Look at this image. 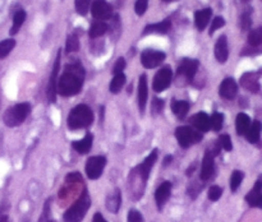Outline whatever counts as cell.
Instances as JSON below:
<instances>
[{
	"label": "cell",
	"mask_w": 262,
	"mask_h": 222,
	"mask_svg": "<svg viewBox=\"0 0 262 222\" xmlns=\"http://www.w3.org/2000/svg\"><path fill=\"white\" fill-rule=\"evenodd\" d=\"M252 24V19H251V9H247L241 17V27L242 31H248Z\"/></svg>",
	"instance_id": "obj_38"
},
{
	"label": "cell",
	"mask_w": 262,
	"mask_h": 222,
	"mask_svg": "<svg viewBox=\"0 0 262 222\" xmlns=\"http://www.w3.org/2000/svg\"><path fill=\"white\" fill-rule=\"evenodd\" d=\"M247 41L250 48H245L242 51V55H252V54L262 53V27L250 31Z\"/></svg>",
	"instance_id": "obj_12"
},
{
	"label": "cell",
	"mask_w": 262,
	"mask_h": 222,
	"mask_svg": "<svg viewBox=\"0 0 262 222\" xmlns=\"http://www.w3.org/2000/svg\"><path fill=\"white\" fill-rule=\"evenodd\" d=\"M92 142H94V135H92L91 133H87L81 140H74V142L72 143V147H73L74 151L78 152L79 155H87V153L91 151Z\"/></svg>",
	"instance_id": "obj_23"
},
{
	"label": "cell",
	"mask_w": 262,
	"mask_h": 222,
	"mask_svg": "<svg viewBox=\"0 0 262 222\" xmlns=\"http://www.w3.org/2000/svg\"><path fill=\"white\" fill-rule=\"evenodd\" d=\"M242 2L243 3H248V2H250V0H242Z\"/></svg>",
	"instance_id": "obj_53"
},
{
	"label": "cell",
	"mask_w": 262,
	"mask_h": 222,
	"mask_svg": "<svg viewBox=\"0 0 262 222\" xmlns=\"http://www.w3.org/2000/svg\"><path fill=\"white\" fill-rule=\"evenodd\" d=\"M15 46V40L13 38H8V40H4L0 42V59L5 58L10 54V51L14 48Z\"/></svg>",
	"instance_id": "obj_33"
},
{
	"label": "cell",
	"mask_w": 262,
	"mask_h": 222,
	"mask_svg": "<svg viewBox=\"0 0 262 222\" xmlns=\"http://www.w3.org/2000/svg\"><path fill=\"white\" fill-rule=\"evenodd\" d=\"M90 2H91V0H76L77 13L81 15H86L90 9Z\"/></svg>",
	"instance_id": "obj_39"
},
{
	"label": "cell",
	"mask_w": 262,
	"mask_h": 222,
	"mask_svg": "<svg viewBox=\"0 0 262 222\" xmlns=\"http://www.w3.org/2000/svg\"><path fill=\"white\" fill-rule=\"evenodd\" d=\"M166 55L165 53L159 50H151V48H147V50L142 51L141 54V63L145 68L147 69H154L156 66L161 65L164 60H165Z\"/></svg>",
	"instance_id": "obj_10"
},
{
	"label": "cell",
	"mask_w": 262,
	"mask_h": 222,
	"mask_svg": "<svg viewBox=\"0 0 262 222\" xmlns=\"http://www.w3.org/2000/svg\"><path fill=\"white\" fill-rule=\"evenodd\" d=\"M171 194V183L170 181H164L163 184L158 186L155 191V202L156 206H158L159 211L163 209V207L165 206L166 202L169 201Z\"/></svg>",
	"instance_id": "obj_16"
},
{
	"label": "cell",
	"mask_w": 262,
	"mask_h": 222,
	"mask_svg": "<svg viewBox=\"0 0 262 222\" xmlns=\"http://www.w3.org/2000/svg\"><path fill=\"white\" fill-rule=\"evenodd\" d=\"M261 132H262V122L260 120H255L253 122H251L250 129H248L247 133H246V138H247L248 142L255 144V143H257L258 140H260Z\"/></svg>",
	"instance_id": "obj_27"
},
{
	"label": "cell",
	"mask_w": 262,
	"mask_h": 222,
	"mask_svg": "<svg viewBox=\"0 0 262 222\" xmlns=\"http://www.w3.org/2000/svg\"><path fill=\"white\" fill-rule=\"evenodd\" d=\"M30 112V104H28V102H22V104H17L14 105V106L9 107V109L4 112L3 120H4V124L7 125V127L14 128L22 124V122L27 119Z\"/></svg>",
	"instance_id": "obj_5"
},
{
	"label": "cell",
	"mask_w": 262,
	"mask_h": 222,
	"mask_svg": "<svg viewBox=\"0 0 262 222\" xmlns=\"http://www.w3.org/2000/svg\"><path fill=\"white\" fill-rule=\"evenodd\" d=\"M225 24V19L223 17H215L214 20L211 23V27H210V36H212L215 33V31H217L219 28H222Z\"/></svg>",
	"instance_id": "obj_42"
},
{
	"label": "cell",
	"mask_w": 262,
	"mask_h": 222,
	"mask_svg": "<svg viewBox=\"0 0 262 222\" xmlns=\"http://www.w3.org/2000/svg\"><path fill=\"white\" fill-rule=\"evenodd\" d=\"M200 61L196 59H183L179 64L178 69H177V77H178V81L184 82L183 84L191 83L194 79L197 70H199Z\"/></svg>",
	"instance_id": "obj_7"
},
{
	"label": "cell",
	"mask_w": 262,
	"mask_h": 222,
	"mask_svg": "<svg viewBox=\"0 0 262 222\" xmlns=\"http://www.w3.org/2000/svg\"><path fill=\"white\" fill-rule=\"evenodd\" d=\"M238 93V84L233 78H225L219 87V94L224 100H234Z\"/></svg>",
	"instance_id": "obj_17"
},
{
	"label": "cell",
	"mask_w": 262,
	"mask_h": 222,
	"mask_svg": "<svg viewBox=\"0 0 262 222\" xmlns=\"http://www.w3.org/2000/svg\"><path fill=\"white\" fill-rule=\"evenodd\" d=\"M164 2H166V3H170V2H176V0H164Z\"/></svg>",
	"instance_id": "obj_52"
},
{
	"label": "cell",
	"mask_w": 262,
	"mask_h": 222,
	"mask_svg": "<svg viewBox=\"0 0 262 222\" xmlns=\"http://www.w3.org/2000/svg\"><path fill=\"white\" fill-rule=\"evenodd\" d=\"M38 222H56L55 219L51 218V198L48 199V201L45 202L42 214H41Z\"/></svg>",
	"instance_id": "obj_35"
},
{
	"label": "cell",
	"mask_w": 262,
	"mask_h": 222,
	"mask_svg": "<svg viewBox=\"0 0 262 222\" xmlns=\"http://www.w3.org/2000/svg\"><path fill=\"white\" fill-rule=\"evenodd\" d=\"M204 189V184H199V183H193L188 186V194L192 199L196 198L199 195L200 191Z\"/></svg>",
	"instance_id": "obj_44"
},
{
	"label": "cell",
	"mask_w": 262,
	"mask_h": 222,
	"mask_svg": "<svg viewBox=\"0 0 262 222\" xmlns=\"http://www.w3.org/2000/svg\"><path fill=\"white\" fill-rule=\"evenodd\" d=\"M91 14L96 20L110 19L113 15V8L105 0H95L91 5Z\"/></svg>",
	"instance_id": "obj_11"
},
{
	"label": "cell",
	"mask_w": 262,
	"mask_h": 222,
	"mask_svg": "<svg viewBox=\"0 0 262 222\" xmlns=\"http://www.w3.org/2000/svg\"><path fill=\"white\" fill-rule=\"evenodd\" d=\"M212 15V9L211 8H205V9L197 10L194 13V23H196V27L200 31H204L206 28V26L209 24L210 19H211Z\"/></svg>",
	"instance_id": "obj_25"
},
{
	"label": "cell",
	"mask_w": 262,
	"mask_h": 222,
	"mask_svg": "<svg viewBox=\"0 0 262 222\" xmlns=\"http://www.w3.org/2000/svg\"><path fill=\"white\" fill-rule=\"evenodd\" d=\"M0 222H9V218H8V216H2L0 217Z\"/></svg>",
	"instance_id": "obj_50"
},
{
	"label": "cell",
	"mask_w": 262,
	"mask_h": 222,
	"mask_svg": "<svg viewBox=\"0 0 262 222\" xmlns=\"http://www.w3.org/2000/svg\"><path fill=\"white\" fill-rule=\"evenodd\" d=\"M223 195V188L219 185H212L210 186L209 189V193H207V196L211 202H216L219 201L220 196Z\"/></svg>",
	"instance_id": "obj_37"
},
{
	"label": "cell",
	"mask_w": 262,
	"mask_h": 222,
	"mask_svg": "<svg viewBox=\"0 0 262 222\" xmlns=\"http://www.w3.org/2000/svg\"><path fill=\"white\" fill-rule=\"evenodd\" d=\"M92 222H107L106 219L104 218V216H102L100 212H96V213L94 214V218H92Z\"/></svg>",
	"instance_id": "obj_48"
},
{
	"label": "cell",
	"mask_w": 262,
	"mask_h": 222,
	"mask_svg": "<svg viewBox=\"0 0 262 222\" xmlns=\"http://www.w3.org/2000/svg\"><path fill=\"white\" fill-rule=\"evenodd\" d=\"M92 122H94V112L84 104L73 107L67 119V125L71 130L84 129L89 128Z\"/></svg>",
	"instance_id": "obj_3"
},
{
	"label": "cell",
	"mask_w": 262,
	"mask_h": 222,
	"mask_svg": "<svg viewBox=\"0 0 262 222\" xmlns=\"http://www.w3.org/2000/svg\"><path fill=\"white\" fill-rule=\"evenodd\" d=\"M128 222H143V217L141 214V212H138L137 209H130L128 212V216H127Z\"/></svg>",
	"instance_id": "obj_45"
},
{
	"label": "cell",
	"mask_w": 262,
	"mask_h": 222,
	"mask_svg": "<svg viewBox=\"0 0 262 222\" xmlns=\"http://www.w3.org/2000/svg\"><path fill=\"white\" fill-rule=\"evenodd\" d=\"M106 158L104 156H92L86 161V175L90 180H96L104 172Z\"/></svg>",
	"instance_id": "obj_8"
},
{
	"label": "cell",
	"mask_w": 262,
	"mask_h": 222,
	"mask_svg": "<svg viewBox=\"0 0 262 222\" xmlns=\"http://www.w3.org/2000/svg\"><path fill=\"white\" fill-rule=\"evenodd\" d=\"M122 206V191L119 188H115L113 193L106 196V208L112 213H118Z\"/></svg>",
	"instance_id": "obj_24"
},
{
	"label": "cell",
	"mask_w": 262,
	"mask_h": 222,
	"mask_svg": "<svg viewBox=\"0 0 262 222\" xmlns=\"http://www.w3.org/2000/svg\"><path fill=\"white\" fill-rule=\"evenodd\" d=\"M243 179H245V172L241 170H234L232 172V176H230V190L234 193V191L238 190V188L242 184Z\"/></svg>",
	"instance_id": "obj_32"
},
{
	"label": "cell",
	"mask_w": 262,
	"mask_h": 222,
	"mask_svg": "<svg viewBox=\"0 0 262 222\" xmlns=\"http://www.w3.org/2000/svg\"><path fill=\"white\" fill-rule=\"evenodd\" d=\"M251 119L247 114L245 112H239L237 115V119H235V129H237L238 135H246L247 130L251 127Z\"/></svg>",
	"instance_id": "obj_26"
},
{
	"label": "cell",
	"mask_w": 262,
	"mask_h": 222,
	"mask_svg": "<svg viewBox=\"0 0 262 222\" xmlns=\"http://www.w3.org/2000/svg\"><path fill=\"white\" fill-rule=\"evenodd\" d=\"M148 7V0H137L135 5V10L137 13V15H143L147 10Z\"/></svg>",
	"instance_id": "obj_43"
},
{
	"label": "cell",
	"mask_w": 262,
	"mask_h": 222,
	"mask_svg": "<svg viewBox=\"0 0 262 222\" xmlns=\"http://www.w3.org/2000/svg\"><path fill=\"white\" fill-rule=\"evenodd\" d=\"M84 81V68L81 63L67 64L63 74L56 82V94L63 97L76 96L82 89Z\"/></svg>",
	"instance_id": "obj_2"
},
{
	"label": "cell",
	"mask_w": 262,
	"mask_h": 222,
	"mask_svg": "<svg viewBox=\"0 0 262 222\" xmlns=\"http://www.w3.org/2000/svg\"><path fill=\"white\" fill-rule=\"evenodd\" d=\"M125 60L123 58H119L117 61H115L114 66H113V73L114 74H118V73H123V70H124L125 68Z\"/></svg>",
	"instance_id": "obj_46"
},
{
	"label": "cell",
	"mask_w": 262,
	"mask_h": 222,
	"mask_svg": "<svg viewBox=\"0 0 262 222\" xmlns=\"http://www.w3.org/2000/svg\"><path fill=\"white\" fill-rule=\"evenodd\" d=\"M262 195V175L256 180L253 188L248 191V194L246 195V202L248 203L250 207H257L258 201H260Z\"/></svg>",
	"instance_id": "obj_22"
},
{
	"label": "cell",
	"mask_w": 262,
	"mask_h": 222,
	"mask_svg": "<svg viewBox=\"0 0 262 222\" xmlns=\"http://www.w3.org/2000/svg\"><path fill=\"white\" fill-rule=\"evenodd\" d=\"M171 161H173V156H170V155L166 156V157L164 158V162H163L164 166H165V167H166V166H169L171 163Z\"/></svg>",
	"instance_id": "obj_49"
},
{
	"label": "cell",
	"mask_w": 262,
	"mask_h": 222,
	"mask_svg": "<svg viewBox=\"0 0 262 222\" xmlns=\"http://www.w3.org/2000/svg\"><path fill=\"white\" fill-rule=\"evenodd\" d=\"M217 143H219L220 148H223V150L228 151V152L233 150V144H232V139H230V135L222 134V135H220L219 142H217Z\"/></svg>",
	"instance_id": "obj_40"
},
{
	"label": "cell",
	"mask_w": 262,
	"mask_h": 222,
	"mask_svg": "<svg viewBox=\"0 0 262 222\" xmlns=\"http://www.w3.org/2000/svg\"><path fill=\"white\" fill-rule=\"evenodd\" d=\"M107 24L102 20H95L94 23L91 24L89 31V35L91 38H99L101 36H104L107 31Z\"/></svg>",
	"instance_id": "obj_29"
},
{
	"label": "cell",
	"mask_w": 262,
	"mask_h": 222,
	"mask_svg": "<svg viewBox=\"0 0 262 222\" xmlns=\"http://www.w3.org/2000/svg\"><path fill=\"white\" fill-rule=\"evenodd\" d=\"M171 28V20L170 19H164L159 23H152V24L146 26L143 30L142 35H150V33H158V35H165L170 31Z\"/></svg>",
	"instance_id": "obj_21"
},
{
	"label": "cell",
	"mask_w": 262,
	"mask_h": 222,
	"mask_svg": "<svg viewBox=\"0 0 262 222\" xmlns=\"http://www.w3.org/2000/svg\"><path fill=\"white\" fill-rule=\"evenodd\" d=\"M60 50L58 51V55H56L55 63H54L53 71H51L50 79H49L48 89H46V94H48V98L50 102L56 101V82H58V74H59V68H60Z\"/></svg>",
	"instance_id": "obj_13"
},
{
	"label": "cell",
	"mask_w": 262,
	"mask_h": 222,
	"mask_svg": "<svg viewBox=\"0 0 262 222\" xmlns=\"http://www.w3.org/2000/svg\"><path fill=\"white\" fill-rule=\"evenodd\" d=\"M189 109H191V104L187 101H182V100H178V101L171 102V110H173L174 115L179 119H184L186 115L188 114Z\"/></svg>",
	"instance_id": "obj_28"
},
{
	"label": "cell",
	"mask_w": 262,
	"mask_h": 222,
	"mask_svg": "<svg viewBox=\"0 0 262 222\" xmlns=\"http://www.w3.org/2000/svg\"><path fill=\"white\" fill-rule=\"evenodd\" d=\"M215 156L210 152L209 150H206L204 156V160H202V166H201V172H200V180L201 181H209L210 179L214 176L215 174Z\"/></svg>",
	"instance_id": "obj_14"
},
{
	"label": "cell",
	"mask_w": 262,
	"mask_h": 222,
	"mask_svg": "<svg viewBox=\"0 0 262 222\" xmlns=\"http://www.w3.org/2000/svg\"><path fill=\"white\" fill-rule=\"evenodd\" d=\"M66 181L67 183H81L82 181V176H81V174L79 172H71V174H68V175H67V178H66Z\"/></svg>",
	"instance_id": "obj_47"
},
{
	"label": "cell",
	"mask_w": 262,
	"mask_h": 222,
	"mask_svg": "<svg viewBox=\"0 0 262 222\" xmlns=\"http://www.w3.org/2000/svg\"><path fill=\"white\" fill-rule=\"evenodd\" d=\"M176 137L182 148H188L192 144L201 142L204 135L201 132L193 129L189 125H181L176 129Z\"/></svg>",
	"instance_id": "obj_6"
},
{
	"label": "cell",
	"mask_w": 262,
	"mask_h": 222,
	"mask_svg": "<svg viewBox=\"0 0 262 222\" xmlns=\"http://www.w3.org/2000/svg\"><path fill=\"white\" fill-rule=\"evenodd\" d=\"M148 98V83H147V76L142 74L138 81V109L140 112H145L146 104H147Z\"/></svg>",
	"instance_id": "obj_18"
},
{
	"label": "cell",
	"mask_w": 262,
	"mask_h": 222,
	"mask_svg": "<svg viewBox=\"0 0 262 222\" xmlns=\"http://www.w3.org/2000/svg\"><path fill=\"white\" fill-rule=\"evenodd\" d=\"M257 208H261V209H262V195H261L260 201H258V204H257Z\"/></svg>",
	"instance_id": "obj_51"
},
{
	"label": "cell",
	"mask_w": 262,
	"mask_h": 222,
	"mask_svg": "<svg viewBox=\"0 0 262 222\" xmlns=\"http://www.w3.org/2000/svg\"><path fill=\"white\" fill-rule=\"evenodd\" d=\"M79 48V41L78 37L76 35H71L68 36L67 38V43H66V50L67 53H76L77 50Z\"/></svg>",
	"instance_id": "obj_36"
},
{
	"label": "cell",
	"mask_w": 262,
	"mask_h": 222,
	"mask_svg": "<svg viewBox=\"0 0 262 222\" xmlns=\"http://www.w3.org/2000/svg\"><path fill=\"white\" fill-rule=\"evenodd\" d=\"M26 20V12L25 10H18L17 13L14 14V17H13V26L12 28H10V35H15V33L18 32V31L20 30V27H22V24L25 23Z\"/></svg>",
	"instance_id": "obj_31"
},
{
	"label": "cell",
	"mask_w": 262,
	"mask_h": 222,
	"mask_svg": "<svg viewBox=\"0 0 262 222\" xmlns=\"http://www.w3.org/2000/svg\"><path fill=\"white\" fill-rule=\"evenodd\" d=\"M189 122H191L192 127L194 128L199 132L205 133L209 132L211 129V122H210V116L206 114V112H199V114L193 115V116L189 119Z\"/></svg>",
	"instance_id": "obj_19"
},
{
	"label": "cell",
	"mask_w": 262,
	"mask_h": 222,
	"mask_svg": "<svg viewBox=\"0 0 262 222\" xmlns=\"http://www.w3.org/2000/svg\"><path fill=\"white\" fill-rule=\"evenodd\" d=\"M158 160V150H154L147 157L143 160L142 163L132 168L128 176V189L133 201H138L142 198L146 189V183L148 180L151 170Z\"/></svg>",
	"instance_id": "obj_1"
},
{
	"label": "cell",
	"mask_w": 262,
	"mask_h": 222,
	"mask_svg": "<svg viewBox=\"0 0 262 222\" xmlns=\"http://www.w3.org/2000/svg\"><path fill=\"white\" fill-rule=\"evenodd\" d=\"M229 56V50H228V40L227 36H220L215 43V58L219 63H225Z\"/></svg>",
	"instance_id": "obj_20"
},
{
	"label": "cell",
	"mask_w": 262,
	"mask_h": 222,
	"mask_svg": "<svg viewBox=\"0 0 262 222\" xmlns=\"http://www.w3.org/2000/svg\"><path fill=\"white\" fill-rule=\"evenodd\" d=\"M164 105H165L164 100L154 98L152 102H151V111L154 112V115L160 114V112L163 111V109H164Z\"/></svg>",
	"instance_id": "obj_41"
},
{
	"label": "cell",
	"mask_w": 262,
	"mask_h": 222,
	"mask_svg": "<svg viewBox=\"0 0 262 222\" xmlns=\"http://www.w3.org/2000/svg\"><path fill=\"white\" fill-rule=\"evenodd\" d=\"M91 207V196H90L89 191L84 188L81 195L78 196L76 202L69 207L63 214L64 222H81L86 216L87 211Z\"/></svg>",
	"instance_id": "obj_4"
},
{
	"label": "cell",
	"mask_w": 262,
	"mask_h": 222,
	"mask_svg": "<svg viewBox=\"0 0 262 222\" xmlns=\"http://www.w3.org/2000/svg\"><path fill=\"white\" fill-rule=\"evenodd\" d=\"M173 70L170 66H164L155 74L152 81V89L155 92H163L171 84Z\"/></svg>",
	"instance_id": "obj_9"
},
{
	"label": "cell",
	"mask_w": 262,
	"mask_h": 222,
	"mask_svg": "<svg viewBox=\"0 0 262 222\" xmlns=\"http://www.w3.org/2000/svg\"><path fill=\"white\" fill-rule=\"evenodd\" d=\"M125 79L127 78H125L124 73L114 74V78H113L112 82H110V92L114 94L119 93V92L122 91L123 87H124Z\"/></svg>",
	"instance_id": "obj_30"
},
{
	"label": "cell",
	"mask_w": 262,
	"mask_h": 222,
	"mask_svg": "<svg viewBox=\"0 0 262 222\" xmlns=\"http://www.w3.org/2000/svg\"><path fill=\"white\" fill-rule=\"evenodd\" d=\"M210 122H211V128L215 132H219L223 128V122H224V115L220 112H214L212 116L210 117Z\"/></svg>",
	"instance_id": "obj_34"
},
{
	"label": "cell",
	"mask_w": 262,
	"mask_h": 222,
	"mask_svg": "<svg viewBox=\"0 0 262 222\" xmlns=\"http://www.w3.org/2000/svg\"><path fill=\"white\" fill-rule=\"evenodd\" d=\"M258 78H260V74L256 73V71H247L241 77V86L247 91L257 93L261 89Z\"/></svg>",
	"instance_id": "obj_15"
}]
</instances>
